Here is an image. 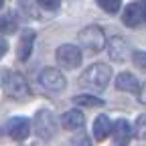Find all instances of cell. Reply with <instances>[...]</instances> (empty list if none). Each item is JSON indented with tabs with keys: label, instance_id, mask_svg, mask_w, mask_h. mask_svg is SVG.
I'll use <instances>...</instances> for the list:
<instances>
[{
	"label": "cell",
	"instance_id": "cell-1",
	"mask_svg": "<svg viewBox=\"0 0 146 146\" xmlns=\"http://www.w3.org/2000/svg\"><path fill=\"white\" fill-rule=\"evenodd\" d=\"M110 79H112V67L106 65V63H96V65H91L89 69L83 71V75L79 79V83L83 87H89V89H104Z\"/></svg>",
	"mask_w": 146,
	"mask_h": 146
},
{
	"label": "cell",
	"instance_id": "cell-2",
	"mask_svg": "<svg viewBox=\"0 0 146 146\" xmlns=\"http://www.w3.org/2000/svg\"><path fill=\"white\" fill-rule=\"evenodd\" d=\"M2 87L6 91V96H10L14 100H25V98L31 96V87H29L27 79L21 75V73H14V71H6L4 73Z\"/></svg>",
	"mask_w": 146,
	"mask_h": 146
},
{
	"label": "cell",
	"instance_id": "cell-3",
	"mask_svg": "<svg viewBox=\"0 0 146 146\" xmlns=\"http://www.w3.org/2000/svg\"><path fill=\"white\" fill-rule=\"evenodd\" d=\"M77 36H79V43H81L87 51H91V53H100V51L106 47V35H104V31H102L100 27H96V25L85 27Z\"/></svg>",
	"mask_w": 146,
	"mask_h": 146
},
{
	"label": "cell",
	"instance_id": "cell-4",
	"mask_svg": "<svg viewBox=\"0 0 146 146\" xmlns=\"http://www.w3.org/2000/svg\"><path fill=\"white\" fill-rule=\"evenodd\" d=\"M33 128H35L36 136H41V138H45V140H47V138H53V136H55V132H57V120H55L53 112L41 110V112L35 116Z\"/></svg>",
	"mask_w": 146,
	"mask_h": 146
},
{
	"label": "cell",
	"instance_id": "cell-5",
	"mask_svg": "<svg viewBox=\"0 0 146 146\" xmlns=\"http://www.w3.org/2000/svg\"><path fill=\"white\" fill-rule=\"evenodd\" d=\"M57 61L65 69H75L81 65V51L75 45H61L57 49Z\"/></svg>",
	"mask_w": 146,
	"mask_h": 146
},
{
	"label": "cell",
	"instance_id": "cell-6",
	"mask_svg": "<svg viewBox=\"0 0 146 146\" xmlns=\"http://www.w3.org/2000/svg\"><path fill=\"white\" fill-rule=\"evenodd\" d=\"M39 79H41L43 87L49 89V91H61V89H65V85H67L63 73H61L59 69H53V67L43 69V73H41Z\"/></svg>",
	"mask_w": 146,
	"mask_h": 146
},
{
	"label": "cell",
	"instance_id": "cell-7",
	"mask_svg": "<svg viewBox=\"0 0 146 146\" xmlns=\"http://www.w3.org/2000/svg\"><path fill=\"white\" fill-rule=\"evenodd\" d=\"M6 134L16 140V142H23L29 138L31 134V122L27 118H12L8 124H6Z\"/></svg>",
	"mask_w": 146,
	"mask_h": 146
},
{
	"label": "cell",
	"instance_id": "cell-8",
	"mask_svg": "<svg viewBox=\"0 0 146 146\" xmlns=\"http://www.w3.org/2000/svg\"><path fill=\"white\" fill-rule=\"evenodd\" d=\"M108 53H110V57L114 61L124 63V61H128V57H130V45H128V41L122 39V36H114V39L108 43Z\"/></svg>",
	"mask_w": 146,
	"mask_h": 146
},
{
	"label": "cell",
	"instance_id": "cell-9",
	"mask_svg": "<svg viewBox=\"0 0 146 146\" xmlns=\"http://www.w3.org/2000/svg\"><path fill=\"white\" fill-rule=\"evenodd\" d=\"M33 45H35V33L33 31H25L21 35V41H18V47H16V57L18 61H27L33 53Z\"/></svg>",
	"mask_w": 146,
	"mask_h": 146
},
{
	"label": "cell",
	"instance_id": "cell-10",
	"mask_svg": "<svg viewBox=\"0 0 146 146\" xmlns=\"http://www.w3.org/2000/svg\"><path fill=\"white\" fill-rule=\"evenodd\" d=\"M122 21L126 27H140L144 23V16H142V10H140V4L138 2H132L128 4L124 14H122Z\"/></svg>",
	"mask_w": 146,
	"mask_h": 146
},
{
	"label": "cell",
	"instance_id": "cell-11",
	"mask_svg": "<svg viewBox=\"0 0 146 146\" xmlns=\"http://www.w3.org/2000/svg\"><path fill=\"white\" fill-rule=\"evenodd\" d=\"M116 87L120 91H130V94H140V83L132 73H120L116 79Z\"/></svg>",
	"mask_w": 146,
	"mask_h": 146
},
{
	"label": "cell",
	"instance_id": "cell-12",
	"mask_svg": "<svg viewBox=\"0 0 146 146\" xmlns=\"http://www.w3.org/2000/svg\"><path fill=\"white\" fill-rule=\"evenodd\" d=\"M83 122H85V116L79 112V110H69V112H65L63 118H61V124H63L65 130H77V128L83 126Z\"/></svg>",
	"mask_w": 146,
	"mask_h": 146
},
{
	"label": "cell",
	"instance_id": "cell-13",
	"mask_svg": "<svg viewBox=\"0 0 146 146\" xmlns=\"http://www.w3.org/2000/svg\"><path fill=\"white\" fill-rule=\"evenodd\" d=\"M110 134H112V122H110L108 116H98L96 122H94V136L98 142L106 140Z\"/></svg>",
	"mask_w": 146,
	"mask_h": 146
},
{
	"label": "cell",
	"instance_id": "cell-14",
	"mask_svg": "<svg viewBox=\"0 0 146 146\" xmlns=\"http://www.w3.org/2000/svg\"><path fill=\"white\" fill-rule=\"evenodd\" d=\"M112 134H114V140L118 144H126L132 136V128L126 120H118L114 126H112Z\"/></svg>",
	"mask_w": 146,
	"mask_h": 146
},
{
	"label": "cell",
	"instance_id": "cell-15",
	"mask_svg": "<svg viewBox=\"0 0 146 146\" xmlns=\"http://www.w3.org/2000/svg\"><path fill=\"white\" fill-rule=\"evenodd\" d=\"M0 33H6V35L16 33V18L12 16V12L0 14Z\"/></svg>",
	"mask_w": 146,
	"mask_h": 146
},
{
	"label": "cell",
	"instance_id": "cell-16",
	"mask_svg": "<svg viewBox=\"0 0 146 146\" xmlns=\"http://www.w3.org/2000/svg\"><path fill=\"white\" fill-rule=\"evenodd\" d=\"M73 102L77 106H85V108H102L104 106V100H100L98 96H77Z\"/></svg>",
	"mask_w": 146,
	"mask_h": 146
},
{
	"label": "cell",
	"instance_id": "cell-17",
	"mask_svg": "<svg viewBox=\"0 0 146 146\" xmlns=\"http://www.w3.org/2000/svg\"><path fill=\"white\" fill-rule=\"evenodd\" d=\"M98 6L104 8L110 14H116L120 10V6H122V0H98Z\"/></svg>",
	"mask_w": 146,
	"mask_h": 146
},
{
	"label": "cell",
	"instance_id": "cell-18",
	"mask_svg": "<svg viewBox=\"0 0 146 146\" xmlns=\"http://www.w3.org/2000/svg\"><path fill=\"white\" fill-rule=\"evenodd\" d=\"M134 134H136L138 138H146V114H144V116H140V118L136 120Z\"/></svg>",
	"mask_w": 146,
	"mask_h": 146
},
{
	"label": "cell",
	"instance_id": "cell-19",
	"mask_svg": "<svg viewBox=\"0 0 146 146\" xmlns=\"http://www.w3.org/2000/svg\"><path fill=\"white\" fill-rule=\"evenodd\" d=\"M132 59H134V65H136L138 69L146 71V53H144V51H136V53L132 55Z\"/></svg>",
	"mask_w": 146,
	"mask_h": 146
},
{
	"label": "cell",
	"instance_id": "cell-20",
	"mask_svg": "<svg viewBox=\"0 0 146 146\" xmlns=\"http://www.w3.org/2000/svg\"><path fill=\"white\" fill-rule=\"evenodd\" d=\"M45 10H57L61 6V0H36Z\"/></svg>",
	"mask_w": 146,
	"mask_h": 146
},
{
	"label": "cell",
	"instance_id": "cell-21",
	"mask_svg": "<svg viewBox=\"0 0 146 146\" xmlns=\"http://www.w3.org/2000/svg\"><path fill=\"white\" fill-rule=\"evenodd\" d=\"M6 51H8V43L2 39V36H0V57H4Z\"/></svg>",
	"mask_w": 146,
	"mask_h": 146
},
{
	"label": "cell",
	"instance_id": "cell-22",
	"mask_svg": "<svg viewBox=\"0 0 146 146\" xmlns=\"http://www.w3.org/2000/svg\"><path fill=\"white\" fill-rule=\"evenodd\" d=\"M138 98H140V102H142V104L146 106V83H144V85L140 87V94H138Z\"/></svg>",
	"mask_w": 146,
	"mask_h": 146
},
{
	"label": "cell",
	"instance_id": "cell-23",
	"mask_svg": "<svg viewBox=\"0 0 146 146\" xmlns=\"http://www.w3.org/2000/svg\"><path fill=\"white\" fill-rule=\"evenodd\" d=\"M138 4H140V10H142V16H144V21H146V0H138Z\"/></svg>",
	"mask_w": 146,
	"mask_h": 146
},
{
	"label": "cell",
	"instance_id": "cell-24",
	"mask_svg": "<svg viewBox=\"0 0 146 146\" xmlns=\"http://www.w3.org/2000/svg\"><path fill=\"white\" fill-rule=\"evenodd\" d=\"M2 4H4V0H0V6H2Z\"/></svg>",
	"mask_w": 146,
	"mask_h": 146
}]
</instances>
